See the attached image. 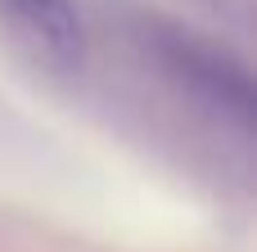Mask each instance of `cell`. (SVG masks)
<instances>
[{"mask_svg":"<svg viewBox=\"0 0 257 252\" xmlns=\"http://www.w3.org/2000/svg\"><path fill=\"white\" fill-rule=\"evenodd\" d=\"M5 9L45 50V59H54L59 68H77L81 63L86 32H81V14H77L72 0H5Z\"/></svg>","mask_w":257,"mask_h":252,"instance_id":"obj_1","label":"cell"}]
</instances>
